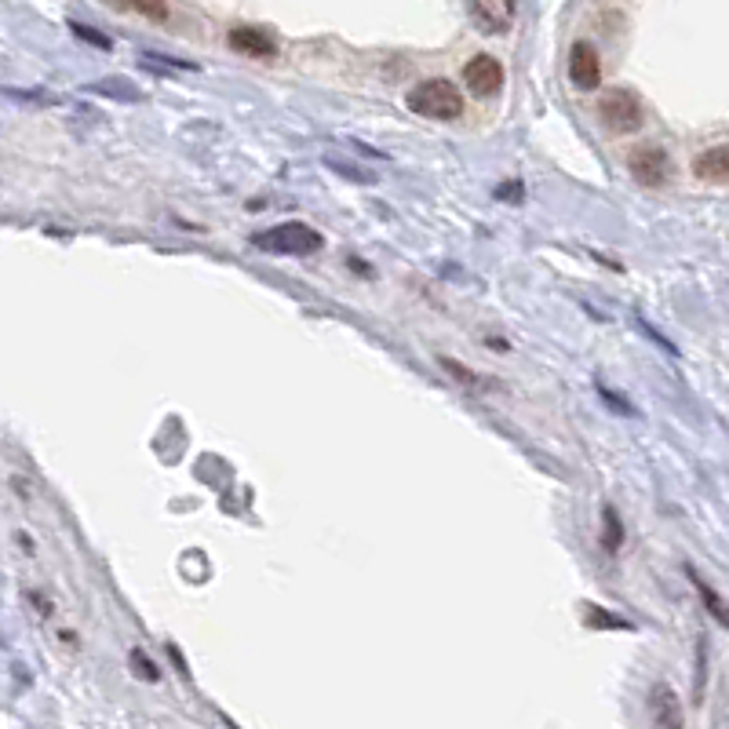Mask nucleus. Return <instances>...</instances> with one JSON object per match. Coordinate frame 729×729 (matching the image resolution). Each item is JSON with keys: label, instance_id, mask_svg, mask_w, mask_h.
Returning a JSON list of instances; mask_svg holds the SVG:
<instances>
[{"label": "nucleus", "instance_id": "3", "mask_svg": "<svg viewBox=\"0 0 729 729\" xmlns=\"http://www.w3.org/2000/svg\"><path fill=\"white\" fill-rule=\"evenodd\" d=\"M599 117L613 136H631L645 125V106L631 88H613L599 99Z\"/></svg>", "mask_w": 729, "mask_h": 729}, {"label": "nucleus", "instance_id": "7", "mask_svg": "<svg viewBox=\"0 0 729 729\" xmlns=\"http://www.w3.org/2000/svg\"><path fill=\"white\" fill-rule=\"evenodd\" d=\"M471 15L482 33H507L515 26L518 0H471Z\"/></svg>", "mask_w": 729, "mask_h": 729}, {"label": "nucleus", "instance_id": "16", "mask_svg": "<svg viewBox=\"0 0 729 729\" xmlns=\"http://www.w3.org/2000/svg\"><path fill=\"white\" fill-rule=\"evenodd\" d=\"M131 667H136L139 678H147V683H158V664H150L147 656H142V650H131Z\"/></svg>", "mask_w": 729, "mask_h": 729}, {"label": "nucleus", "instance_id": "8", "mask_svg": "<svg viewBox=\"0 0 729 729\" xmlns=\"http://www.w3.org/2000/svg\"><path fill=\"white\" fill-rule=\"evenodd\" d=\"M231 47H234V52L248 55V58H274V55H278V41H274L270 33L259 30V26H237V30H231Z\"/></svg>", "mask_w": 729, "mask_h": 729}, {"label": "nucleus", "instance_id": "14", "mask_svg": "<svg viewBox=\"0 0 729 729\" xmlns=\"http://www.w3.org/2000/svg\"><path fill=\"white\" fill-rule=\"evenodd\" d=\"M92 92H103V95H117V99H139V92L128 85V81H99L92 85Z\"/></svg>", "mask_w": 729, "mask_h": 729}, {"label": "nucleus", "instance_id": "4", "mask_svg": "<svg viewBox=\"0 0 729 729\" xmlns=\"http://www.w3.org/2000/svg\"><path fill=\"white\" fill-rule=\"evenodd\" d=\"M628 172L635 175V183L642 186H664L672 179V158H667L664 147H653V142H642L628 153Z\"/></svg>", "mask_w": 729, "mask_h": 729}, {"label": "nucleus", "instance_id": "6", "mask_svg": "<svg viewBox=\"0 0 729 729\" xmlns=\"http://www.w3.org/2000/svg\"><path fill=\"white\" fill-rule=\"evenodd\" d=\"M569 81L580 92H594L602 85V58L588 41H577L569 47Z\"/></svg>", "mask_w": 729, "mask_h": 729}, {"label": "nucleus", "instance_id": "2", "mask_svg": "<svg viewBox=\"0 0 729 729\" xmlns=\"http://www.w3.org/2000/svg\"><path fill=\"white\" fill-rule=\"evenodd\" d=\"M253 245L262 248V253H274V256H314V253H321L325 237L307 223H281V226H274V231L256 234Z\"/></svg>", "mask_w": 729, "mask_h": 729}, {"label": "nucleus", "instance_id": "9", "mask_svg": "<svg viewBox=\"0 0 729 729\" xmlns=\"http://www.w3.org/2000/svg\"><path fill=\"white\" fill-rule=\"evenodd\" d=\"M693 175L704 183H729V147H711L693 161Z\"/></svg>", "mask_w": 729, "mask_h": 729}, {"label": "nucleus", "instance_id": "1", "mask_svg": "<svg viewBox=\"0 0 729 729\" xmlns=\"http://www.w3.org/2000/svg\"><path fill=\"white\" fill-rule=\"evenodd\" d=\"M409 110L427 121H457L463 114V92L446 77H430L409 92Z\"/></svg>", "mask_w": 729, "mask_h": 729}, {"label": "nucleus", "instance_id": "12", "mask_svg": "<svg viewBox=\"0 0 729 729\" xmlns=\"http://www.w3.org/2000/svg\"><path fill=\"white\" fill-rule=\"evenodd\" d=\"M131 8L139 11V15H147L153 22H164L169 19V0H128Z\"/></svg>", "mask_w": 729, "mask_h": 729}, {"label": "nucleus", "instance_id": "13", "mask_svg": "<svg viewBox=\"0 0 729 729\" xmlns=\"http://www.w3.org/2000/svg\"><path fill=\"white\" fill-rule=\"evenodd\" d=\"M689 577H693V572H689ZM693 583H697V591H700V599H704V602H708V609H711V613H715V617H719V620H722V624L729 628V609H726V605L719 602V594H715V591L708 588V583H704V580H697V577H693Z\"/></svg>", "mask_w": 729, "mask_h": 729}, {"label": "nucleus", "instance_id": "17", "mask_svg": "<svg viewBox=\"0 0 729 729\" xmlns=\"http://www.w3.org/2000/svg\"><path fill=\"white\" fill-rule=\"evenodd\" d=\"M74 33H77V37L92 41V44H99V47H110V41H106L103 33H95V30H88V26H81V22H74Z\"/></svg>", "mask_w": 729, "mask_h": 729}, {"label": "nucleus", "instance_id": "11", "mask_svg": "<svg viewBox=\"0 0 729 729\" xmlns=\"http://www.w3.org/2000/svg\"><path fill=\"white\" fill-rule=\"evenodd\" d=\"M620 544H624V525L613 515V507L602 511V547L605 551H620Z\"/></svg>", "mask_w": 729, "mask_h": 729}, {"label": "nucleus", "instance_id": "10", "mask_svg": "<svg viewBox=\"0 0 729 729\" xmlns=\"http://www.w3.org/2000/svg\"><path fill=\"white\" fill-rule=\"evenodd\" d=\"M653 697H656V700H653V719H656V722H661V726H678V722H683V715L672 711V708H675V693H672V689L661 686V689L653 693Z\"/></svg>", "mask_w": 729, "mask_h": 729}, {"label": "nucleus", "instance_id": "5", "mask_svg": "<svg viewBox=\"0 0 729 729\" xmlns=\"http://www.w3.org/2000/svg\"><path fill=\"white\" fill-rule=\"evenodd\" d=\"M463 85H468L478 99H493V95L504 88V66L493 55H474L468 66H463Z\"/></svg>", "mask_w": 729, "mask_h": 729}, {"label": "nucleus", "instance_id": "15", "mask_svg": "<svg viewBox=\"0 0 729 729\" xmlns=\"http://www.w3.org/2000/svg\"><path fill=\"white\" fill-rule=\"evenodd\" d=\"M588 624H591V628H631L628 620L609 617L602 605H588Z\"/></svg>", "mask_w": 729, "mask_h": 729}]
</instances>
